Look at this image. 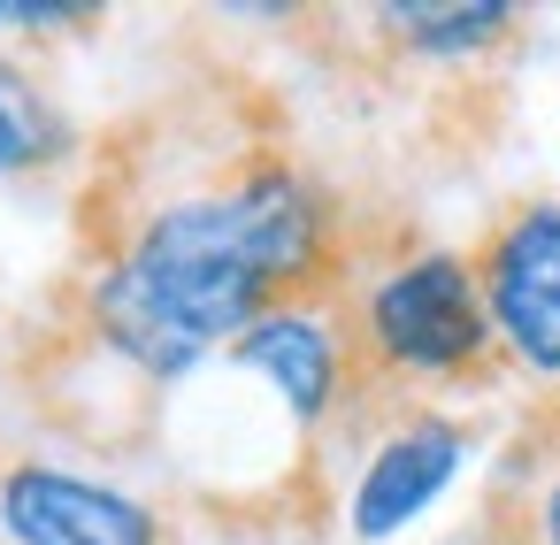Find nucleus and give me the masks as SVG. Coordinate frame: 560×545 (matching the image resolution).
I'll return each instance as SVG.
<instances>
[{
  "mask_svg": "<svg viewBox=\"0 0 560 545\" xmlns=\"http://www.w3.org/2000/svg\"><path fill=\"white\" fill-rule=\"evenodd\" d=\"M346 292L330 193L284 147H238L208 185L147 200L101 254L85 323L154 384L231 353L261 315Z\"/></svg>",
  "mask_w": 560,
  "mask_h": 545,
  "instance_id": "1",
  "label": "nucleus"
},
{
  "mask_svg": "<svg viewBox=\"0 0 560 545\" xmlns=\"http://www.w3.org/2000/svg\"><path fill=\"white\" fill-rule=\"evenodd\" d=\"M338 338H346L338 407H399V422L422 415L415 407L422 392L476 384L499 353L476 269H468V254H445V246L399 254L353 300H338Z\"/></svg>",
  "mask_w": 560,
  "mask_h": 545,
  "instance_id": "2",
  "label": "nucleus"
},
{
  "mask_svg": "<svg viewBox=\"0 0 560 545\" xmlns=\"http://www.w3.org/2000/svg\"><path fill=\"white\" fill-rule=\"evenodd\" d=\"M491 338L514 369L560 392V200H514L468 254Z\"/></svg>",
  "mask_w": 560,
  "mask_h": 545,
  "instance_id": "3",
  "label": "nucleus"
},
{
  "mask_svg": "<svg viewBox=\"0 0 560 545\" xmlns=\"http://www.w3.org/2000/svg\"><path fill=\"white\" fill-rule=\"evenodd\" d=\"M0 530L9 545H162V514L147 499L70 476L55 461H24L0 476Z\"/></svg>",
  "mask_w": 560,
  "mask_h": 545,
  "instance_id": "4",
  "label": "nucleus"
},
{
  "mask_svg": "<svg viewBox=\"0 0 560 545\" xmlns=\"http://www.w3.org/2000/svg\"><path fill=\"white\" fill-rule=\"evenodd\" d=\"M460 461H468V422L460 415H407V422H392L384 438H376V453L361 461V476H353V491H346V522H353V537H392V530H407L453 476H460Z\"/></svg>",
  "mask_w": 560,
  "mask_h": 545,
  "instance_id": "5",
  "label": "nucleus"
},
{
  "mask_svg": "<svg viewBox=\"0 0 560 545\" xmlns=\"http://www.w3.org/2000/svg\"><path fill=\"white\" fill-rule=\"evenodd\" d=\"M231 369L261 376L284 415L300 430H323L346 399V338H338V300H300V308H277L261 315L238 346H231Z\"/></svg>",
  "mask_w": 560,
  "mask_h": 545,
  "instance_id": "6",
  "label": "nucleus"
},
{
  "mask_svg": "<svg viewBox=\"0 0 560 545\" xmlns=\"http://www.w3.org/2000/svg\"><path fill=\"white\" fill-rule=\"evenodd\" d=\"M483 545H560V392H545L522 430L506 438L491 484H483V514H476Z\"/></svg>",
  "mask_w": 560,
  "mask_h": 545,
  "instance_id": "7",
  "label": "nucleus"
},
{
  "mask_svg": "<svg viewBox=\"0 0 560 545\" xmlns=\"http://www.w3.org/2000/svg\"><path fill=\"white\" fill-rule=\"evenodd\" d=\"M62 154H70L62 108L47 101V85L16 55H0V177H39Z\"/></svg>",
  "mask_w": 560,
  "mask_h": 545,
  "instance_id": "8",
  "label": "nucleus"
}]
</instances>
